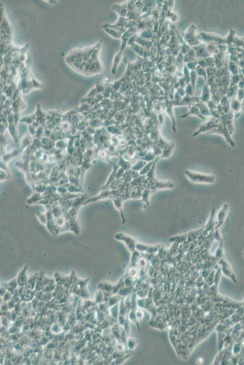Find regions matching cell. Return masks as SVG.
Masks as SVG:
<instances>
[{
	"label": "cell",
	"mask_w": 244,
	"mask_h": 365,
	"mask_svg": "<svg viewBox=\"0 0 244 365\" xmlns=\"http://www.w3.org/2000/svg\"><path fill=\"white\" fill-rule=\"evenodd\" d=\"M184 174L190 181L193 183L214 184L216 182V176L212 174H205L196 172L189 170H185Z\"/></svg>",
	"instance_id": "1"
},
{
	"label": "cell",
	"mask_w": 244,
	"mask_h": 365,
	"mask_svg": "<svg viewBox=\"0 0 244 365\" xmlns=\"http://www.w3.org/2000/svg\"><path fill=\"white\" fill-rule=\"evenodd\" d=\"M115 238L117 240L120 241L124 242L128 249L131 252L133 253L135 251H136V245L137 243L136 242L135 240L133 237L122 232H118L115 234Z\"/></svg>",
	"instance_id": "2"
},
{
	"label": "cell",
	"mask_w": 244,
	"mask_h": 365,
	"mask_svg": "<svg viewBox=\"0 0 244 365\" xmlns=\"http://www.w3.org/2000/svg\"><path fill=\"white\" fill-rule=\"evenodd\" d=\"M228 210H229L228 204L224 203L216 214L217 225L216 229H219L222 226L228 214Z\"/></svg>",
	"instance_id": "3"
},
{
	"label": "cell",
	"mask_w": 244,
	"mask_h": 365,
	"mask_svg": "<svg viewBox=\"0 0 244 365\" xmlns=\"http://www.w3.org/2000/svg\"><path fill=\"white\" fill-rule=\"evenodd\" d=\"M216 209L212 208L211 210V213L208 219L206 225H205V228L202 234L204 236H206L208 234V232L211 231L214 228H216L217 225V221H216Z\"/></svg>",
	"instance_id": "4"
},
{
	"label": "cell",
	"mask_w": 244,
	"mask_h": 365,
	"mask_svg": "<svg viewBox=\"0 0 244 365\" xmlns=\"http://www.w3.org/2000/svg\"><path fill=\"white\" fill-rule=\"evenodd\" d=\"M151 187L154 189H167L174 188L175 185L171 181H163L156 180L154 182L150 183Z\"/></svg>",
	"instance_id": "5"
},
{
	"label": "cell",
	"mask_w": 244,
	"mask_h": 365,
	"mask_svg": "<svg viewBox=\"0 0 244 365\" xmlns=\"http://www.w3.org/2000/svg\"><path fill=\"white\" fill-rule=\"evenodd\" d=\"M160 248V245H146L142 243H137L136 250L140 251H146L149 253H156Z\"/></svg>",
	"instance_id": "6"
},
{
	"label": "cell",
	"mask_w": 244,
	"mask_h": 365,
	"mask_svg": "<svg viewBox=\"0 0 244 365\" xmlns=\"http://www.w3.org/2000/svg\"><path fill=\"white\" fill-rule=\"evenodd\" d=\"M175 144L174 143H171L169 144H167L165 147L162 150V154L160 156L161 158L167 159L169 158L173 154L174 150Z\"/></svg>",
	"instance_id": "7"
},
{
	"label": "cell",
	"mask_w": 244,
	"mask_h": 365,
	"mask_svg": "<svg viewBox=\"0 0 244 365\" xmlns=\"http://www.w3.org/2000/svg\"><path fill=\"white\" fill-rule=\"evenodd\" d=\"M205 226H203L202 227H201L199 229L196 230H194V231H191L190 232H189L188 234V238H187V241L188 242H191V241H194V240H196L198 237H199L200 235L203 232V230H204Z\"/></svg>",
	"instance_id": "8"
},
{
	"label": "cell",
	"mask_w": 244,
	"mask_h": 365,
	"mask_svg": "<svg viewBox=\"0 0 244 365\" xmlns=\"http://www.w3.org/2000/svg\"><path fill=\"white\" fill-rule=\"evenodd\" d=\"M187 238H188V234L185 233V234L177 235V236H174L172 237H170L169 239V242H173H173H174V243L183 242H185L186 241H187Z\"/></svg>",
	"instance_id": "9"
},
{
	"label": "cell",
	"mask_w": 244,
	"mask_h": 365,
	"mask_svg": "<svg viewBox=\"0 0 244 365\" xmlns=\"http://www.w3.org/2000/svg\"><path fill=\"white\" fill-rule=\"evenodd\" d=\"M112 201L114 203V205L115 206V208L120 211V214H121V216L122 218V222L123 221V223L125 222V219H124V213H123V205H122V201L119 199H112Z\"/></svg>",
	"instance_id": "10"
},
{
	"label": "cell",
	"mask_w": 244,
	"mask_h": 365,
	"mask_svg": "<svg viewBox=\"0 0 244 365\" xmlns=\"http://www.w3.org/2000/svg\"><path fill=\"white\" fill-rule=\"evenodd\" d=\"M155 160L154 161H153L147 163L146 164V165L143 167V169L139 172V174H140V175L144 176V175H146L148 174V172L150 171L151 167L153 166V165H154V163L155 162Z\"/></svg>",
	"instance_id": "11"
},
{
	"label": "cell",
	"mask_w": 244,
	"mask_h": 365,
	"mask_svg": "<svg viewBox=\"0 0 244 365\" xmlns=\"http://www.w3.org/2000/svg\"><path fill=\"white\" fill-rule=\"evenodd\" d=\"M151 192L152 191L151 189H145L142 195V200L147 206L149 205V201L151 195Z\"/></svg>",
	"instance_id": "12"
},
{
	"label": "cell",
	"mask_w": 244,
	"mask_h": 365,
	"mask_svg": "<svg viewBox=\"0 0 244 365\" xmlns=\"http://www.w3.org/2000/svg\"><path fill=\"white\" fill-rule=\"evenodd\" d=\"M146 163L147 162H146L144 160H139L137 163H135L133 166H132L131 168L134 171L140 172L146 165Z\"/></svg>",
	"instance_id": "13"
},
{
	"label": "cell",
	"mask_w": 244,
	"mask_h": 365,
	"mask_svg": "<svg viewBox=\"0 0 244 365\" xmlns=\"http://www.w3.org/2000/svg\"><path fill=\"white\" fill-rule=\"evenodd\" d=\"M25 269H26V268L23 270V271H22V272H20V275L18 276V283L20 284V286H23L25 284V282H26V280H27L26 275H25V274L26 273V272L25 273Z\"/></svg>",
	"instance_id": "14"
},
{
	"label": "cell",
	"mask_w": 244,
	"mask_h": 365,
	"mask_svg": "<svg viewBox=\"0 0 244 365\" xmlns=\"http://www.w3.org/2000/svg\"><path fill=\"white\" fill-rule=\"evenodd\" d=\"M155 158H156V155H155V154L154 152H149L148 154H147L146 155L144 156V160L146 162H147V163H149V162L154 161L155 159H156Z\"/></svg>",
	"instance_id": "15"
}]
</instances>
